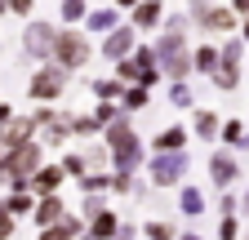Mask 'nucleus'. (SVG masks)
<instances>
[{
  "label": "nucleus",
  "mask_w": 249,
  "mask_h": 240,
  "mask_svg": "<svg viewBox=\"0 0 249 240\" xmlns=\"http://www.w3.org/2000/svg\"><path fill=\"white\" fill-rule=\"evenodd\" d=\"M187 160L182 156H165V160H156V183H174V178H182Z\"/></svg>",
  "instance_id": "nucleus-3"
},
{
  "label": "nucleus",
  "mask_w": 249,
  "mask_h": 240,
  "mask_svg": "<svg viewBox=\"0 0 249 240\" xmlns=\"http://www.w3.org/2000/svg\"><path fill=\"white\" fill-rule=\"evenodd\" d=\"M107 49H111V53H124V49H129V32H120V36H111V40H107Z\"/></svg>",
  "instance_id": "nucleus-15"
},
{
  "label": "nucleus",
  "mask_w": 249,
  "mask_h": 240,
  "mask_svg": "<svg viewBox=\"0 0 249 240\" xmlns=\"http://www.w3.org/2000/svg\"><path fill=\"white\" fill-rule=\"evenodd\" d=\"M45 45H49V27L36 22V27L27 32V49H31V53H45Z\"/></svg>",
  "instance_id": "nucleus-5"
},
{
  "label": "nucleus",
  "mask_w": 249,
  "mask_h": 240,
  "mask_svg": "<svg viewBox=\"0 0 249 240\" xmlns=\"http://www.w3.org/2000/svg\"><path fill=\"white\" fill-rule=\"evenodd\" d=\"M85 53H89V45H85L80 36H62V40H58V63H62V67H80Z\"/></svg>",
  "instance_id": "nucleus-2"
},
{
  "label": "nucleus",
  "mask_w": 249,
  "mask_h": 240,
  "mask_svg": "<svg viewBox=\"0 0 249 240\" xmlns=\"http://www.w3.org/2000/svg\"><path fill=\"white\" fill-rule=\"evenodd\" d=\"M31 89H36V98H53L58 89H62V76H58V71H40Z\"/></svg>",
  "instance_id": "nucleus-4"
},
{
  "label": "nucleus",
  "mask_w": 249,
  "mask_h": 240,
  "mask_svg": "<svg viewBox=\"0 0 249 240\" xmlns=\"http://www.w3.org/2000/svg\"><path fill=\"white\" fill-rule=\"evenodd\" d=\"M156 14H160V5H138L134 22H138V27H151V22H156Z\"/></svg>",
  "instance_id": "nucleus-10"
},
{
  "label": "nucleus",
  "mask_w": 249,
  "mask_h": 240,
  "mask_svg": "<svg viewBox=\"0 0 249 240\" xmlns=\"http://www.w3.org/2000/svg\"><path fill=\"white\" fill-rule=\"evenodd\" d=\"M156 58H160V67L174 71V76H182L187 67H192V63H187V53H182V40H178V36H169L160 49H156Z\"/></svg>",
  "instance_id": "nucleus-1"
},
{
  "label": "nucleus",
  "mask_w": 249,
  "mask_h": 240,
  "mask_svg": "<svg viewBox=\"0 0 249 240\" xmlns=\"http://www.w3.org/2000/svg\"><path fill=\"white\" fill-rule=\"evenodd\" d=\"M111 22H116V18H111V9H107V14H93V18H89V27H93V32H107Z\"/></svg>",
  "instance_id": "nucleus-14"
},
{
  "label": "nucleus",
  "mask_w": 249,
  "mask_h": 240,
  "mask_svg": "<svg viewBox=\"0 0 249 240\" xmlns=\"http://www.w3.org/2000/svg\"><path fill=\"white\" fill-rule=\"evenodd\" d=\"M45 240H67V231H49V236H45Z\"/></svg>",
  "instance_id": "nucleus-19"
},
{
  "label": "nucleus",
  "mask_w": 249,
  "mask_h": 240,
  "mask_svg": "<svg viewBox=\"0 0 249 240\" xmlns=\"http://www.w3.org/2000/svg\"><path fill=\"white\" fill-rule=\"evenodd\" d=\"M205 27H213V32H227V27H231V14H227V9H213V14H205Z\"/></svg>",
  "instance_id": "nucleus-7"
},
{
  "label": "nucleus",
  "mask_w": 249,
  "mask_h": 240,
  "mask_svg": "<svg viewBox=\"0 0 249 240\" xmlns=\"http://www.w3.org/2000/svg\"><path fill=\"white\" fill-rule=\"evenodd\" d=\"M209 173H213V183H231V173H236V165H231L227 156H218V160L209 165Z\"/></svg>",
  "instance_id": "nucleus-6"
},
{
  "label": "nucleus",
  "mask_w": 249,
  "mask_h": 240,
  "mask_svg": "<svg viewBox=\"0 0 249 240\" xmlns=\"http://www.w3.org/2000/svg\"><path fill=\"white\" fill-rule=\"evenodd\" d=\"M196 129H200L205 138H213V134H218V129H213V116H200V120H196Z\"/></svg>",
  "instance_id": "nucleus-17"
},
{
  "label": "nucleus",
  "mask_w": 249,
  "mask_h": 240,
  "mask_svg": "<svg viewBox=\"0 0 249 240\" xmlns=\"http://www.w3.org/2000/svg\"><path fill=\"white\" fill-rule=\"evenodd\" d=\"M62 14H67V18H80V14H85V0H67V5H62Z\"/></svg>",
  "instance_id": "nucleus-16"
},
{
  "label": "nucleus",
  "mask_w": 249,
  "mask_h": 240,
  "mask_svg": "<svg viewBox=\"0 0 249 240\" xmlns=\"http://www.w3.org/2000/svg\"><path fill=\"white\" fill-rule=\"evenodd\" d=\"M169 98H174V107H192V89H182V85H174V94H169Z\"/></svg>",
  "instance_id": "nucleus-12"
},
{
  "label": "nucleus",
  "mask_w": 249,
  "mask_h": 240,
  "mask_svg": "<svg viewBox=\"0 0 249 240\" xmlns=\"http://www.w3.org/2000/svg\"><path fill=\"white\" fill-rule=\"evenodd\" d=\"M31 160H40V152H36V147H22V152L14 156V169H36Z\"/></svg>",
  "instance_id": "nucleus-8"
},
{
  "label": "nucleus",
  "mask_w": 249,
  "mask_h": 240,
  "mask_svg": "<svg viewBox=\"0 0 249 240\" xmlns=\"http://www.w3.org/2000/svg\"><path fill=\"white\" fill-rule=\"evenodd\" d=\"M182 209L187 214H200V191H182Z\"/></svg>",
  "instance_id": "nucleus-13"
},
{
  "label": "nucleus",
  "mask_w": 249,
  "mask_h": 240,
  "mask_svg": "<svg viewBox=\"0 0 249 240\" xmlns=\"http://www.w3.org/2000/svg\"><path fill=\"white\" fill-rule=\"evenodd\" d=\"M196 67L213 76V67H218V53H213V49H200V53H196Z\"/></svg>",
  "instance_id": "nucleus-11"
},
{
  "label": "nucleus",
  "mask_w": 249,
  "mask_h": 240,
  "mask_svg": "<svg viewBox=\"0 0 249 240\" xmlns=\"http://www.w3.org/2000/svg\"><path fill=\"white\" fill-rule=\"evenodd\" d=\"M147 236H151V240H169V236H174V231H169V227H165V223H156V227H147Z\"/></svg>",
  "instance_id": "nucleus-18"
},
{
  "label": "nucleus",
  "mask_w": 249,
  "mask_h": 240,
  "mask_svg": "<svg viewBox=\"0 0 249 240\" xmlns=\"http://www.w3.org/2000/svg\"><path fill=\"white\" fill-rule=\"evenodd\" d=\"M111 231H116V218L107 214V218H98V223H93V236H89V240H107Z\"/></svg>",
  "instance_id": "nucleus-9"
}]
</instances>
